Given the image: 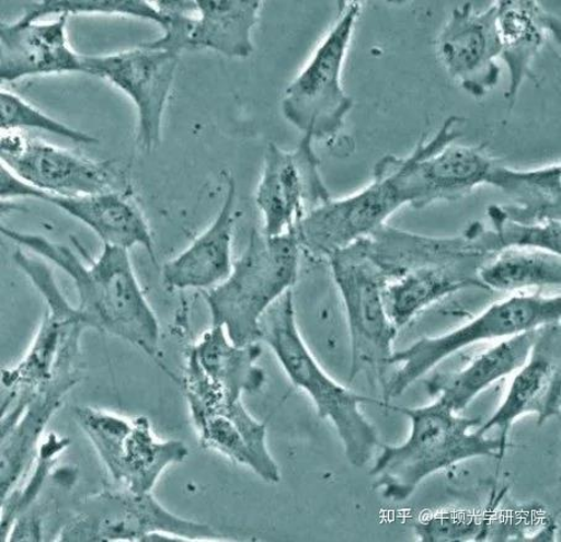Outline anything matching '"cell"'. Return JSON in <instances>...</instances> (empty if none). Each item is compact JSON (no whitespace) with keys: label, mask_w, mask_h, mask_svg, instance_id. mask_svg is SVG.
Returning a JSON list of instances; mask_svg holds the SVG:
<instances>
[{"label":"cell","mask_w":561,"mask_h":542,"mask_svg":"<svg viewBox=\"0 0 561 542\" xmlns=\"http://www.w3.org/2000/svg\"><path fill=\"white\" fill-rule=\"evenodd\" d=\"M478 277L483 287L503 292L530 287H559L560 255L537 249H503L481 266Z\"/></svg>","instance_id":"cell-29"},{"label":"cell","mask_w":561,"mask_h":542,"mask_svg":"<svg viewBox=\"0 0 561 542\" xmlns=\"http://www.w3.org/2000/svg\"><path fill=\"white\" fill-rule=\"evenodd\" d=\"M0 127H2V131L42 130L76 143L99 142L92 135L51 118L50 115L27 103L22 96L7 90L0 92Z\"/></svg>","instance_id":"cell-31"},{"label":"cell","mask_w":561,"mask_h":542,"mask_svg":"<svg viewBox=\"0 0 561 542\" xmlns=\"http://www.w3.org/2000/svg\"><path fill=\"white\" fill-rule=\"evenodd\" d=\"M263 355L260 343L238 346L221 326H210L193 345L187 361L195 366L211 390L230 402L241 401L244 393L263 389L266 377L257 360Z\"/></svg>","instance_id":"cell-23"},{"label":"cell","mask_w":561,"mask_h":542,"mask_svg":"<svg viewBox=\"0 0 561 542\" xmlns=\"http://www.w3.org/2000/svg\"><path fill=\"white\" fill-rule=\"evenodd\" d=\"M403 206L392 154H387L376 163L369 186L350 197L331 199L308 212L294 232L302 250L329 258L336 251L370 237Z\"/></svg>","instance_id":"cell-12"},{"label":"cell","mask_w":561,"mask_h":542,"mask_svg":"<svg viewBox=\"0 0 561 542\" xmlns=\"http://www.w3.org/2000/svg\"><path fill=\"white\" fill-rule=\"evenodd\" d=\"M203 448L216 450L243 464L267 483H278L280 472L267 448L266 427L243 401L193 418Z\"/></svg>","instance_id":"cell-21"},{"label":"cell","mask_w":561,"mask_h":542,"mask_svg":"<svg viewBox=\"0 0 561 542\" xmlns=\"http://www.w3.org/2000/svg\"><path fill=\"white\" fill-rule=\"evenodd\" d=\"M313 140L304 135L293 151L268 143L255 196L267 237L294 231L308 212L332 199L322 180Z\"/></svg>","instance_id":"cell-13"},{"label":"cell","mask_w":561,"mask_h":542,"mask_svg":"<svg viewBox=\"0 0 561 542\" xmlns=\"http://www.w3.org/2000/svg\"><path fill=\"white\" fill-rule=\"evenodd\" d=\"M48 15H124L168 26L167 14L144 0H42L28 3L21 16L24 22H42Z\"/></svg>","instance_id":"cell-30"},{"label":"cell","mask_w":561,"mask_h":542,"mask_svg":"<svg viewBox=\"0 0 561 542\" xmlns=\"http://www.w3.org/2000/svg\"><path fill=\"white\" fill-rule=\"evenodd\" d=\"M301 250L294 231L277 237L251 231L230 276L205 295L211 325L225 328L238 346L259 344L261 319L296 285Z\"/></svg>","instance_id":"cell-4"},{"label":"cell","mask_w":561,"mask_h":542,"mask_svg":"<svg viewBox=\"0 0 561 542\" xmlns=\"http://www.w3.org/2000/svg\"><path fill=\"white\" fill-rule=\"evenodd\" d=\"M62 391H48L36 394L24 402L3 404L2 416V473L0 492L2 500L13 491L36 459L37 443L41 441L48 422L64 404Z\"/></svg>","instance_id":"cell-25"},{"label":"cell","mask_w":561,"mask_h":542,"mask_svg":"<svg viewBox=\"0 0 561 542\" xmlns=\"http://www.w3.org/2000/svg\"><path fill=\"white\" fill-rule=\"evenodd\" d=\"M496 4L500 56L511 74L505 96L512 106L527 79L537 83L531 64L549 37L560 42L561 25L559 18L531 0H501Z\"/></svg>","instance_id":"cell-20"},{"label":"cell","mask_w":561,"mask_h":542,"mask_svg":"<svg viewBox=\"0 0 561 542\" xmlns=\"http://www.w3.org/2000/svg\"><path fill=\"white\" fill-rule=\"evenodd\" d=\"M559 163L531 171L512 170L497 163L489 186L505 193L516 205L501 207L505 216L522 224H541L560 220Z\"/></svg>","instance_id":"cell-28"},{"label":"cell","mask_w":561,"mask_h":542,"mask_svg":"<svg viewBox=\"0 0 561 542\" xmlns=\"http://www.w3.org/2000/svg\"><path fill=\"white\" fill-rule=\"evenodd\" d=\"M560 323L540 327L528 360L512 380L505 400L479 428L481 435L500 430L508 442V431L522 415L535 414L538 425L560 415Z\"/></svg>","instance_id":"cell-17"},{"label":"cell","mask_w":561,"mask_h":542,"mask_svg":"<svg viewBox=\"0 0 561 542\" xmlns=\"http://www.w3.org/2000/svg\"><path fill=\"white\" fill-rule=\"evenodd\" d=\"M460 122L458 116H450L431 140L422 139L408 158L392 154L396 181L405 206L423 209L435 201H456L489 185L497 161L490 157L486 145L454 143L461 137V132L454 130Z\"/></svg>","instance_id":"cell-9"},{"label":"cell","mask_w":561,"mask_h":542,"mask_svg":"<svg viewBox=\"0 0 561 542\" xmlns=\"http://www.w3.org/2000/svg\"><path fill=\"white\" fill-rule=\"evenodd\" d=\"M180 56L140 45L110 55L84 56L87 74L111 82L129 96L138 112V143L147 152L161 142L162 120Z\"/></svg>","instance_id":"cell-14"},{"label":"cell","mask_w":561,"mask_h":542,"mask_svg":"<svg viewBox=\"0 0 561 542\" xmlns=\"http://www.w3.org/2000/svg\"><path fill=\"white\" fill-rule=\"evenodd\" d=\"M73 415L119 487L149 493L164 470L188 458L185 442L158 439L145 416L129 418L92 406H77Z\"/></svg>","instance_id":"cell-10"},{"label":"cell","mask_w":561,"mask_h":542,"mask_svg":"<svg viewBox=\"0 0 561 542\" xmlns=\"http://www.w3.org/2000/svg\"><path fill=\"white\" fill-rule=\"evenodd\" d=\"M496 19V2L483 12L466 3L454 9L438 38V57L445 70L476 99H482L500 81Z\"/></svg>","instance_id":"cell-16"},{"label":"cell","mask_w":561,"mask_h":542,"mask_svg":"<svg viewBox=\"0 0 561 542\" xmlns=\"http://www.w3.org/2000/svg\"><path fill=\"white\" fill-rule=\"evenodd\" d=\"M387 408L408 416L411 434L398 447H383L369 472L374 489L386 500L403 503L433 473L470 459H501L508 447L500 437L471 431L481 420L461 418L439 400L417 408L390 404Z\"/></svg>","instance_id":"cell-2"},{"label":"cell","mask_w":561,"mask_h":542,"mask_svg":"<svg viewBox=\"0 0 561 542\" xmlns=\"http://www.w3.org/2000/svg\"><path fill=\"white\" fill-rule=\"evenodd\" d=\"M360 13L362 3H342L332 31L285 91L280 103L285 118L313 139L335 137L353 108L342 85V71Z\"/></svg>","instance_id":"cell-8"},{"label":"cell","mask_w":561,"mask_h":542,"mask_svg":"<svg viewBox=\"0 0 561 542\" xmlns=\"http://www.w3.org/2000/svg\"><path fill=\"white\" fill-rule=\"evenodd\" d=\"M0 231L13 243L50 261L73 280L79 295L76 308L87 327L122 338L158 358L160 324L135 276L128 250L104 245L100 257L85 265L70 247L45 237L7 227Z\"/></svg>","instance_id":"cell-1"},{"label":"cell","mask_w":561,"mask_h":542,"mask_svg":"<svg viewBox=\"0 0 561 542\" xmlns=\"http://www.w3.org/2000/svg\"><path fill=\"white\" fill-rule=\"evenodd\" d=\"M67 439L56 438L51 435L50 438L43 442L42 448L38 449L36 454V469L33 477L26 482L22 489L12 491L2 500V540H8L11 534L12 528L19 517L24 515V511L33 505V501L41 493L44 482L50 471L54 460L65 448Z\"/></svg>","instance_id":"cell-33"},{"label":"cell","mask_w":561,"mask_h":542,"mask_svg":"<svg viewBox=\"0 0 561 542\" xmlns=\"http://www.w3.org/2000/svg\"><path fill=\"white\" fill-rule=\"evenodd\" d=\"M188 50H213L230 58L254 53L253 31L263 3L259 0H196Z\"/></svg>","instance_id":"cell-27"},{"label":"cell","mask_w":561,"mask_h":542,"mask_svg":"<svg viewBox=\"0 0 561 542\" xmlns=\"http://www.w3.org/2000/svg\"><path fill=\"white\" fill-rule=\"evenodd\" d=\"M479 264L424 266L387 280L383 300L396 327L408 325L425 308L468 287H481Z\"/></svg>","instance_id":"cell-26"},{"label":"cell","mask_w":561,"mask_h":542,"mask_svg":"<svg viewBox=\"0 0 561 542\" xmlns=\"http://www.w3.org/2000/svg\"><path fill=\"white\" fill-rule=\"evenodd\" d=\"M2 166L48 195L79 197L114 191L115 173L108 163L27 137L23 131H2Z\"/></svg>","instance_id":"cell-15"},{"label":"cell","mask_w":561,"mask_h":542,"mask_svg":"<svg viewBox=\"0 0 561 542\" xmlns=\"http://www.w3.org/2000/svg\"><path fill=\"white\" fill-rule=\"evenodd\" d=\"M42 201L61 209L89 227L104 245L130 250L141 246L154 265L151 229L140 209L123 193L110 191L79 197H60L43 193Z\"/></svg>","instance_id":"cell-22"},{"label":"cell","mask_w":561,"mask_h":542,"mask_svg":"<svg viewBox=\"0 0 561 542\" xmlns=\"http://www.w3.org/2000/svg\"><path fill=\"white\" fill-rule=\"evenodd\" d=\"M164 532L185 541L216 540L221 535L203 522L183 519L163 508L149 493L106 489L84 498L61 530L60 541H140Z\"/></svg>","instance_id":"cell-11"},{"label":"cell","mask_w":561,"mask_h":542,"mask_svg":"<svg viewBox=\"0 0 561 542\" xmlns=\"http://www.w3.org/2000/svg\"><path fill=\"white\" fill-rule=\"evenodd\" d=\"M329 263L350 327V381L365 373L369 382L383 389L399 331L386 311L387 276L371 257L365 239L336 251Z\"/></svg>","instance_id":"cell-6"},{"label":"cell","mask_w":561,"mask_h":542,"mask_svg":"<svg viewBox=\"0 0 561 542\" xmlns=\"http://www.w3.org/2000/svg\"><path fill=\"white\" fill-rule=\"evenodd\" d=\"M482 527L477 518L460 512H443L419 522L415 531L421 541H468L480 538Z\"/></svg>","instance_id":"cell-34"},{"label":"cell","mask_w":561,"mask_h":542,"mask_svg":"<svg viewBox=\"0 0 561 542\" xmlns=\"http://www.w3.org/2000/svg\"><path fill=\"white\" fill-rule=\"evenodd\" d=\"M69 16L51 22H16L0 26V79L15 82L33 76L85 73L84 56L67 37Z\"/></svg>","instance_id":"cell-18"},{"label":"cell","mask_w":561,"mask_h":542,"mask_svg":"<svg viewBox=\"0 0 561 542\" xmlns=\"http://www.w3.org/2000/svg\"><path fill=\"white\" fill-rule=\"evenodd\" d=\"M236 224L237 186L230 180L225 201L211 224L185 251L163 265V284L180 290H208L225 282L234 267Z\"/></svg>","instance_id":"cell-19"},{"label":"cell","mask_w":561,"mask_h":542,"mask_svg":"<svg viewBox=\"0 0 561 542\" xmlns=\"http://www.w3.org/2000/svg\"><path fill=\"white\" fill-rule=\"evenodd\" d=\"M13 260L42 295L46 313L23 360L2 372L8 393L4 402L27 401L48 391L69 393L81 380V336L89 327L79 309L66 299L43 258L16 250Z\"/></svg>","instance_id":"cell-5"},{"label":"cell","mask_w":561,"mask_h":542,"mask_svg":"<svg viewBox=\"0 0 561 542\" xmlns=\"http://www.w3.org/2000/svg\"><path fill=\"white\" fill-rule=\"evenodd\" d=\"M261 342L274 353L288 380L312 400L319 418L333 424L346 460L355 469L365 468L380 448V438L362 412V405L383 404L346 389L316 360L299 332L293 290L271 305L261 319Z\"/></svg>","instance_id":"cell-3"},{"label":"cell","mask_w":561,"mask_h":542,"mask_svg":"<svg viewBox=\"0 0 561 542\" xmlns=\"http://www.w3.org/2000/svg\"><path fill=\"white\" fill-rule=\"evenodd\" d=\"M560 295L514 296L492 304L471 322L454 331L433 337H423L402 351H394L391 366L399 370L387 377L383 404L398 399L423 376L448 357L473 344L507 338L541 326L560 323Z\"/></svg>","instance_id":"cell-7"},{"label":"cell","mask_w":561,"mask_h":542,"mask_svg":"<svg viewBox=\"0 0 561 542\" xmlns=\"http://www.w3.org/2000/svg\"><path fill=\"white\" fill-rule=\"evenodd\" d=\"M543 327V326H541ZM540 327L515 336L480 354L462 370L434 376L428 391L454 412L466 410L483 391L517 372L528 360Z\"/></svg>","instance_id":"cell-24"},{"label":"cell","mask_w":561,"mask_h":542,"mask_svg":"<svg viewBox=\"0 0 561 542\" xmlns=\"http://www.w3.org/2000/svg\"><path fill=\"white\" fill-rule=\"evenodd\" d=\"M488 216L492 221L500 250L527 247L560 255V220L541 222V224H522V222L508 219L500 206H490Z\"/></svg>","instance_id":"cell-32"}]
</instances>
